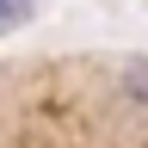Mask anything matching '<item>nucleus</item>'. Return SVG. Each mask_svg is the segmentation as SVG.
I'll list each match as a JSON object with an SVG mask.
<instances>
[{"label": "nucleus", "mask_w": 148, "mask_h": 148, "mask_svg": "<svg viewBox=\"0 0 148 148\" xmlns=\"http://www.w3.org/2000/svg\"><path fill=\"white\" fill-rule=\"evenodd\" d=\"M31 6H18V0H0V31H12V25H25Z\"/></svg>", "instance_id": "f257e3e1"}, {"label": "nucleus", "mask_w": 148, "mask_h": 148, "mask_svg": "<svg viewBox=\"0 0 148 148\" xmlns=\"http://www.w3.org/2000/svg\"><path fill=\"white\" fill-rule=\"evenodd\" d=\"M123 92H136V99H148V62H136L123 74Z\"/></svg>", "instance_id": "f03ea898"}]
</instances>
